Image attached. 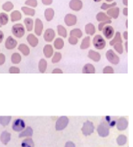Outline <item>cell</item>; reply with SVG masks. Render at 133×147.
Returning a JSON list of instances; mask_svg holds the SVG:
<instances>
[{"label":"cell","mask_w":133,"mask_h":147,"mask_svg":"<svg viewBox=\"0 0 133 147\" xmlns=\"http://www.w3.org/2000/svg\"><path fill=\"white\" fill-rule=\"evenodd\" d=\"M12 33L16 38H21L25 34V28L22 23H16L12 27Z\"/></svg>","instance_id":"cell-1"},{"label":"cell","mask_w":133,"mask_h":147,"mask_svg":"<svg viewBox=\"0 0 133 147\" xmlns=\"http://www.w3.org/2000/svg\"><path fill=\"white\" fill-rule=\"evenodd\" d=\"M93 44L97 50H103L106 46L105 40L100 35H95L93 39Z\"/></svg>","instance_id":"cell-2"},{"label":"cell","mask_w":133,"mask_h":147,"mask_svg":"<svg viewBox=\"0 0 133 147\" xmlns=\"http://www.w3.org/2000/svg\"><path fill=\"white\" fill-rule=\"evenodd\" d=\"M95 127L93 123L90 121H86L84 123L83 126L81 128V131L83 135L85 136H87L92 135L94 131Z\"/></svg>","instance_id":"cell-3"},{"label":"cell","mask_w":133,"mask_h":147,"mask_svg":"<svg viewBox=\"0 0 133 147\" xmlns=\"http://www.w3.org/2000/svg\"><path fill=\"white\" fill-rule=\"evenodd\" d=\"M106 58L108 60L109 62L114 65H117L120 62L119 57L116 54L113 50L110 49L106 52Z\"/></svg>","instance_id":"cell-4"},{"label":"cell","mask_w":133,"mask_h":147,"mask_svg":"<svg viewBox=\"0 0 133 147\" xmlns=\"http://www.w3.org/2000/svg\"><path fill=\"white\" fill-rule=\"evenodd\" d=\"M109 125L107 123L102 122L99 125L98 128H97V132L98 133V135L100 137H104L107 136L109 135Z\"/></svg>","instance_id":"cell-5"},{"label":"cell","mask_w":133,"mask_h":147,"mask_svg":"<svg viewBox=\"0 0 133 147\" xmlns=\"http://www.w3.org/2000/svg\"><path fill=\"white\" fill-rule=\"evenodd\" d=\"M69 123V119L67 116H62L60 117L56 121V129L57 131H61L66 128Z\"/></svg>","instance_id":"cell-6"},{"label":"cell","mask_w":133,"mask_h":147,"mask_svg":"<svg viewBox=\"0 0 133 147\" xmlns=\"http://www.w3.org/2000/svg\"><path fill=\"white\" fill-rule=\"evenodd\" d=\"M25 128V123L22 119H16L13 123L12 129L13 131L20 132L24 130Z\"/></svg>","instance_id":"cell-7"},{"label":"cell","mask_w":133,"mask_h":147,"mask_svg":"<svg viewBox=\"0 0 133 147\" xmlns=\"http://www.w3.org/2000/svg\"><path fill=\"white\" fill-rule=\"evenodd\" d=\"M34 30L35 34L37 36H41L44 30V23L41 19L36 18L34 22Z\"/></svg>","instance_id":"cell-8"},{"label":"cell","mask_w":133,"mask_h":147,"mask_svg":"<svg viewBox=\"0 0 133 147\" xmlns=\"http://www.w3.org/2000/svg\"><path fill=\"white\" fill-rule=\"evenodd\" d=\"M18 42L12 36H8L5 43V48L8 50H13L16 47Z\"/></svg>","instance_id":"cell-9"},{"label":"cell","mask_w":133,"mask_h":147,"mask_svg":"<svg viewBox=\"0 0 133 147\" xmlns=\"http://www.w3.org/2000/svg\"><path fill=\"white\" fill-rule=\"evenodd\" d=\"M56 36V32L52 28H48L45 30V31L43 35V38H44V40L46 42H51Z\"/></svg>","instance_id":"cell-10"},{"label":"cell","mask_w":133,"mask_h":147,"mask_svg":"<svg viewBox=\"0 0 133 147\" xmlns=\"http://www.w3.org/2000/svg\"><path fill=\"white\" fill-rule=\"evenodd\" d=\"M69 7L73 11H79L83 8V2L81 0H71L69 3Z\"/></svg>","instance_id":"cell-11"},{"label":"cell","mask_w":133,"mask_h":147,"mask_svg":"<svg viewBox=\"0 0 133 147\" xmlns=\"http://www.w3.org/2000/svg\"><path fill=\"white\" fill-rule=\"evenodd\" d=\"M64 21L65 24L68 26H73L77 23V17L76 15L71 14V13H68L65 16Z\"/></svg>","instance_id":"cell-12"},{"label":"cell","mask_w":133,"mask_h":147,"mask_svg":"<svg viewBox=\"0 0 133 147\" xmlns=\"http://www.w3.org/2000/svg\"><path fill=\"white\" fill-rule=\"evenodd\" d=\"M102 32H103V34H104V35L105 36V37L108 40L111 39L113 37V36L114 35V33H115L114 28H113L112 26L109 25L105 26V27L103 28Z\"/></svg>","instance_id":"cell-13"},{"label":"cell","mask_w":133,"mask_h":147,"mask_svg":"<svg viewBox=\"0 0 133 147\" xmlns=\"http://www.w3.org/2000/svg\"><path fill=\"white\" fill-rule=\"evenodd\" d=\"M26 41H27L29 44L31 45L32 47H35L39 44V39L37 36L32 34V33H30L26 36Z\"/></svg>","instance_id":"cell-14"},{"label":"cell","mask_w":133,"mask_h":147,"mask_svg":"<svg viewBox=\"0 0 133 147\" xmlns=\"http://www.w3.org/2000/svg\"><path fill=\"white\" fill-rule=\"evenodd\" d=\"M119 13H120V9L116 6L110 8L107 11V15L111 18L117 19L119 17Z\"/></svg>","instance_id":"cell-15"},{"label":"cell","mask_w":133,"mask_h":147,"mask_svg":"<svg viewBox=\"0 0 133 147\" xmlns=\"http://www.w3.org/2000/svg\"><path fill=\"white\" fill-rule=\"evenodd\" d=\"M128 126V121L124 117L119 118L117 123V128L119 131H123L125 130Z\"/></svg>","instance_id":"cell-16"},{"label":"cell","mask_w":133,"mask_h":147,"mask_svg":"<svg viewBox=\"0 0 133 147\" xmlns=\"http://www.w3.org/2000/svg\"><path fill=\"white\" fill-rule=\"evenodd\" d=\"M55 12L52 8H48L44 11V18L47 22H51L54 17Z\"/></svg>","instance_id":"cell-17"},{"label":"cell","mask_w":133,"mask_h":147,"mask_svg":"<svg viewBox=\"0 0 133 147\" xmlns=\"http://www.w3.org/2000/svg\"><path fill=\"white\" fill-rule=\"evenodd\" d=\"M88 57L91 60H92L93 61H94L95 62H99L101 59L100 54L98 52L94 51V50H90L88 51Z\"/></svg>","instance_id":"cell-18"},{"label":"cell","mask_w":133,"mask_h":147,"mask_svg":"<svg viewBox=\"0 0 133 147\" xmlns=\"http://www.w3.org/2000/svg\"><path fill=\"white\" fill-rule=\"evenodd\" d=\"M43 53L46 58L51 57L54 53V49L52 46L50 44L45 45L43 48Z\"/></svg>","instance_id":"cell-19"},{"label":"cell","mask_w":133,"mask_h":147,"mask_svg":"<svg viewBox=\"0 0 133 147\" xmlns=\"http://www.w3.org/2000/svg\"><path fill=\"white\" fill-rule=\"evenodd\" d=\"M11 140V133H9L7 131H3L2 133L0 135V140L2 142L3 144L7 145L8 142L10 141Z\"/></svg>","instance_id":"cell-20"},{"label":"cell","mask_w":133,"mask_h":147,"mask_svg":"<svg viewBox=\"0 0 133 147\" xmlns=\"http://www.w3.org/2000/svg\"><path fill=\"white\" fill-rule=\"evenodd\" d=\"M24 23L25 26V28L28 32H31L34 30V21L31 18H25L24 20Z\"/></svg>","instance_id":"cell-21"},{"label":"cell","mask_w":133,"mask_h":147,"mask_svg":"<svg viewBox=\"0 0 133 147\" xmlns=\"http://www.w3.org/2000/svg\"><path fill=\"white\" fill-rule=\"evenodd\" d=\"M85 32L87 35L93 36L96 32L95 25L92 23H87L85 26Z\"/></svg>","instance_id":"cell-22"},{"label":"cell","mask_w":133,"mask_h":147,"mask_svg":"<svg viewBox=\"0 0 133 147\" xmlns=\"http://www.w3.org/2000/svg\"><path fill=\"white\" fill-rule=\"evenodd\" d=\"M18 50L25 56H28L30 54V53H31L30 48L25 43H20L18 47Z\"/></svg>","instance_id":"cell-23"},{"label":"cell","mask_w":133,"mask_h":147,"mask_svg":"<svg viewBox=\"0 0 133 147\" xmlns=\"http://www.w3.org/2000/svg\"><path fill=\"white\" fill-rule=\"evenodd\" d=\"M22 18L21 12L18 10L13 11L10 14V20L12 22H16L20 21Z\"/></svg>","instance_id":"cell-24"},{"label":"cell","mask_w":133,"mask_h":147,"mask_svg":"<svg viewBox=\"0 0 133 147\" xmlns=\"http://www.w3.org/2000/svg\"><path fill=\"white\" fill-rule=\"evenodd\" d=\"M82 72L83 74H95V68L92 63H86L83 67Z\"/></svg>","instance_id":"cell-25"},{"label":"cell","mask_w":133,"mask_h":147,"mask_svg":"<svg viewBox=\"0 0 133 147\" xmlns=\"http://www.w3.org/2000/svg\"><path fill=\"white\" fill-rule=\"evenodd\" d=\"M22 11L24 13V14L26 16H34L35 15V10L32 8L29 7V6H22L21 8Z\"/></svg>","instance_id":"cell-26"},{"label":"cell","mask_w":133,"mask_h":147,"mask_svg":"<svg viewBox=\"0 0 133 147\" xmlns=\"http://www.w3.org/2000/svg\"><path fill=\"white\" fill-rule=\"evenodd\" d=\"M34 133V130L31 126L26 127V128L24 131H22L20 133L18 136L19 138H24V137H31Z\"/></svg>","instance_id":"cell-27"},{"label":"cell","mask_w":133,"mask_h":147,"mask_svg":"<svg viewBox=\"0 0 133 147\" xmlns=\"http://www.w3.org/2000/svg\"><path fill=\"white\" fill-rule=\"evenodd\" d=\"M48 67V62L44 59H41L39 62L38 68L39 71L41 73H44L46 71Z\"/></svg>","instance_id":"cell-28"},{"label":"cell","mask_w":133,"mask_h":147,"mask_svg":"<svg viewBox=\"0 0 133 147\" xmlns=\"http://www.w3.org/2000/svg\"><path fill=\"white\" fill-rule=\"evenodd\" d=\"M96 19H97V20L99 22H103L111 20V18L104 12L98 13L97 15H96Z\"/></svg>","instance_id":"cell-29"},{"label":"cell","mask_w":133,"mask_h":147,"mask_svg":"<svg viewBox=\"0 0 133 147\" xmlns=\"http://www.w3.org/2000/svg\"><path fill=\"white\" fill-rule=\"evenodd\" d=\"M122 43L121 34L119 32H117L115 33L114 38H113L112 40L109 42V44L111 46H114L115 44H116V43Z\"/></svg>","instance_id":"cell-30"},{"label":"cell","mask_w":133,"mask_h":147,"mask_svg":"<svg viewBox=\"0 0 133 147\" xmlns=\"http://www.w3.org/2000/svg\"><path fill=\"white\" fill-rule=\"evenodd\" d=\"M9 16L5 12L0 13V25L5 26L9 22Z\"/></svg>","instance_id":"cell-31"},{"label":"cell","mask_w":133,"mask_h":147,"mask_svg":"<svg viewBox=\"0 0 133 147\" xmlns=\"http://www.w3.org/2000/svg\"><path fill=\"white\" fill-rule=\"evenodd\" d=\"M90 46V37L89 36H85L81 42L80 45V49L81 50H85L88 49Z\"/></svg>","instance_id":"cell-32"},{"label":"cell","mask_w":133,"mask_h":147,"mask_svg":"<svg viewBox=\"0 0 133 147\" xmlns=\"http://www.w3.org/2000/svg\"><path fill=\"white\" fill-rule=\"evenodd\" d=\"M11 61L13 64H18L22 61V56L19 53H13L11 57Z\"/></svg>","instance_id":"cell-33"},{"label":"cell","mask_w":133,"mask_h":147,"mask_svg":"<svg viewBox=\"0 0 133 147\" xmlns=\"http://www.w3.org/2000/svg\"><path fill=\"white\" fill-rule=\"evenodd\" d=\"M1 8L3 11L6 12H10L13 10V8H14V5H13L12 2L8 1L3 3Z\"/></svg>","instance_id":"cell-34"},{"label":"cell","mask_w":133,"mask_h":147,"mask_svg":"<svg viewBox=\"0 0 133 147\" xmlns=\"http://www.w3.org/2000/svg\"><path fill=\"white\" fill-rule=\"evenodd\" d=\"M57 30L58 35L62 36V38H66L67 37V30L66 29L64 26H63L61 25H59L57 26Z\"/></svg>","instance_id":"cell-35"},{"label":"cell","mask_w":133,"mask_h":147,"mask_svg":"<svg viewBox=\"0 0 133 147\" xmlns=\"http://www.w3.org/2000/svg\"><path fill=\"white\" fill-rule=\"evenodd\" d=\"M64 46V42L61 38H57L54 42V47L56 49L61 50Z\"/></svg>","instance_id":"cell-36"},{"label":"cell","mask_w":133,"mask_h":147,"mask_svg":"<svg viewBox=\"0 0 133 147\" xmlns=\"http://www.w3.org/2000/svg\"><path fill=\"white\" fill-rule=\"evenodd\" d=\"M22 147H34V142L31 138H27L24 140L21 144Z\"/></svg>","instance_id":"cell-37"},{"label":"cell","mask_w":133,"mask_h":147,"mask_svg":"<svg viewBox=\"0 0 133 147\" xmlns=\"http://www.w3.org/2000/svg\"><path fill=\"white\" fill-rule=\"evenodd\" d=\"M12 119V116H0V124H1L3 126H7L10 122Z\"/></svg>","instance_id":"cell-38"},{"label":"cell","mask_w":133,"mask_h":147,"mask_svg":"<svg viewBox=\"0 0 133 147\" xmlns=\"http://www.w3.org/2000/svg\"><path fill=\"white\" fill-rule=\"evenodd\" d=\"M70 36H75L77 38H80L83 36V32L79 28L73 29L70 32Z\"/></svg>","instance_id":"cell-39"},{"label":"cell","mask_w":133,"mask_h":147,"mask_svg":"<svg viewBox=\"0 0 133 147\" xmlns=\"http://www.w3.org/2000/svg\"><path fill=\"white\" fill-rule=\"evenodd\" d=\"M127 142V137L124 135H119L117 138V143L119 145L122 146L125 145Z\"/></svg>","instance_id":"cell-40"},{"label":"cell","mask_w":133,"mask_h":147,"mask_svg":"<svg viewBox=\"0 0 133 147\" xmlns=\"http://www.w3.org/2000/svg\"><path fill=\"white\" fill-rule=\"evenodd\" d=\"M25 5L26 6H29V7L34 8L37 6L38 1L37 0H26L25 2Z\"/></svg>","instance_id":"cell-41"},{"label":"cell","mask_w":133,"mask_h":147,"mask_svg":"<svg viewBox=\"0 0 133 147\" xmlns=\"http://www.w3.org/2000/svg\"><path fill=\"white\" fill-rule=\"evenodd\" d=\"M62 59V55L60 52H56L54 54L52 57V62L53 63H58L59 62H60V61Z\"/></svg>","instance_id":"cell-42"},{"label":"cell","mask_w":133,"mask_h":147,"mask_svg":"<svg viewBox=\"0 0 133 147\" xmlns=\"http://www.w3.org/2000/svg\"><path fill=\"white\" fill-rule=\"evenodd\" d=\"M117 5V3L114 2L112 3H111V4H108V3H102V5H101V9H103V10H107V9L111 8L112 7H115Z\"/></svg>","instance_id":"cell-43"},{"label":"cell","mask_w":133,"mask_h":147,"mask_svg":"<svg viewBox=\"0 0 133 147\" xmlns=\"http://www.w3.org/2000/svg\"><path fill=\"white\" fill-rule=\"evenodd\" d=\"M114 49L115 50V51L117 52L119 54H122L123 52H124V48H123V46L122 43H116L114 45Z\"/></svg>","instance_id":"cell-44"},{"label":"cell","mask_w":133,"mask_h":147,"mask_svg":"<svg viewBox=\"0 0 133 147\" xmlns=\"http://www.w3.org/2000/svg\"><path fill=\"white\" fill-rule=\"evenodd\" d=\"M112 23V20H108V21H105V22H100L98 24V30L100 32V31H102L103 28H104L105 26H107L109 24H111V23Z\"/></svg>","instance_id":"cell-45"},{"label":"cell","mask_w":133,"mask_h":147,"mask_svg":"<svg viewBox=\"0 0 133 147\" xmlns=\"http://www.w3.org/2000/svg\"><path fill=\"white\" fill-rule=\"evenodd\" d=\"M68 42L72 45H75L77 44L78 42V38L75 37V36H70L68 38Z\"/></svg>","instance_id":"cell-46"},{"label":"cell","mask_w":133,"mask_h":147,"mask_svg":"<svg viewBox=\"0 0 133 147\" xmlns=\"http://www.w3.org/2000/svg\"><path fill=\"white\" fill-rule=\"evenodd\" d=\"M9 73L10 74H19L20 73V69L17 67L12 66L9 69Z\"/></svg>","instance_id":"cell-47"},{"label":"cell","mask_w":133,"mask_h":147,"mask_svg":"<svg viewBox=\"0 0 133 147\" xmlns=\"http://www.w3.org/2000/svg\"><path fill=\"white\" fill-rule=\"evenodd\" d=\"M103 73L104 74H114V70L111 66H107L103 70Z\"/></svg>","instance_id":"cell-48"},{"label":"cell","mask_w":133,"mask_h":147,"mask_svg":"<svg viewBox=\"0 0 133 147\" xmlns=\"http://www.w3.org/2000/svg\"><path fill=\"white\" fill-rule=\"evenodd\" d=\"M6 57L3 53H0V65H3L5 63Z\"/></svg>","instance_id":"cell-49"},{"label":"cell","mask_w":133,"mask_h":147,"mask_svg":"<svg viewBox=\"0 0 133 147\" xmlns=\"http://www.w3.org/2000/svg\"><path fill=\"white\" fill-rule=\"evenodd\" d=\"M53 2V0H42V3L43 5L45 6L51 5Z\"/></svg>","instance_id":"cell-50"},{"label":"cell","mask_w":133,"mask_h":147,"mask_svg":"<svg viewBox=\"0 0 133 147\" xmlns=\"http://www.w3.org/2000/svg\"><path fill=\"white\" fill-rule=\"evenodd\" d=\"M65 147H76L75 144L72 142H66V145H65Z\"/></svg>","instance_id":"cell-51"},{"label":"cell","mask_w":133,"mask_h":147,"mask_svg":"<svg viewBox=\"0 0 133 147\" xmlns=\"http://www.w3.org/2000/svg\"><path fill=\"white\" fill-rule=\"evenodd\" d=\"M52 73V74H62L63 72H62V71L61 69L56 68V69H54V70H53Z\"/></svg>","instance_id":"cell-52"},{"label":"cell","mask_w":133,"mask_h":147,"mask_svg":"<svg viewBox=\"0 0 133 147\" xmlns=\"http://www.w3.org/2000/svg\"><path fill=\"white\" fill-rule=\"evenodd\" d=\"M4 37H5L4 33H3V31L0 30V43L3 42V40H4Z\"/></svg>","instance_id":"cell-53"},{"label":"cell","mask_w":133,"mask_h":147,"mask_svg":"<svg viewBox=\"0 0 133 147\" xmlns=\"http://www.w3.org/2000/svg\"><path fill=\"white\" fill-rule=\"evenodd\" d=\"M122 13H123V15H124L126 16H128V8L127 7H126V8L123 9Z\"/></svg>","instance_id":"cell-54"},{"label":"cell","mask_w":133,"mask_h":147,"mask_svg":"<svg viewBox=\"0 0 133 147\" xmlns=\"http://www.w3.org/2000/svg\"><path fill=\"white\" fill-rule=\"evenodd\" d=\"M123 37L126 40H128V31H125L123 33Z\"/></svg>","instance_id":"cell-55"},{"label":"cell","mask_w":133,"mask_h":147,"mask_svg":"<svg viewBox=\"0 0 133 147\" xmlns=\"http://www.w3.org/2000/svg\"><path fill=\"white\" fill-rule=\"evenodd\" d=\"M122 3L124 6H128V0H122Z\"/></svg>","instance_id":"cell-56"},{"label":"cell","mask_w":133,"mask_h":147,"mask_svg":"<svg viewBox=\"0 0 133 147\" xmlns=\"http://www.w3.org/2000/svg\"><path fill=\"white\" fill-rule=\"evenodd\" d=\"M125 48H126V52H128V41H126V42L125 43Z\"/></svg>","instance_id":"cell-57"},{"label":"cell","mask_w":133,"mask_h":147,"mask_svg":"<svg viewBox=\"0 0 133 147\" xmlns=\"http://www.w3.org/2000/svg\"><path fill=\"white\" fill-rule=\"evenodd\" d=\"M125 25H126V28H128V20H127L126 21Z\"/></svg>","instance_id":"cell-58"},{"label":"cell","mask_w":133,"mask_h":147,"mask_svg":"<svg viewBox=\"0 0 133 147\" xmlns=\"http://www.w3.org/2000/svg\"><path fill=\"white\" fill-rule=\"evenodd\" d=\"M102 0H94V1L96 2V3H98V2H100Z\"/></svg>","instance_id":"cell-59"},{"label":"cell","mask_w":133,"mask_h":147,"mask_svg":"<svg viewBox=\"0 0 133 147\" xmlns=\"http://www.w3.org/2000/svg\"><path fill=\"white\" fill-rule=\"evenodd\" d=\"M107 2H109V3H111V2H112V1H114V0H105Z\"/></svg>","instance_id":"cell-60"},{"label":"cell","mask_w":133,"mask_h":147,"mask_svg":"<svg viewBox=\"0 0 133 147\" xmlns=\"http://www.w3.org/2000/svg\"><path fill=\"white\" fill-rule=\"evenodd\" d=\"M1 25H0V28H1Z\"/></svg>","instance_id":"cell-61"}]
</instances>
